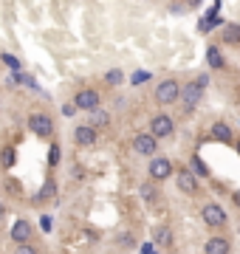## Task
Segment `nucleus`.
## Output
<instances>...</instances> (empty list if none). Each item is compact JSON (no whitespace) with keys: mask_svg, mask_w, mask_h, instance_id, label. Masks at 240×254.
<instances>
[{"mask_svg":"<svg viewBox=\"0 0 240 254\" xmlns=\"http://www.w3.org/2000/svg\"><path fill=\"white\" fill-rule=\"evenodd\" d=\"M105 79L110 82V85H119V82H122V74H119V71H110V74H107Z\"/></svg>","mask_w":240,"mask_h":254,"instance_id":"19","label":"nucleus"},{"mask_svg":"<svg viewBox=\"0 0 240 254\" xmlns=\"http://www.w3.org/2000/svg\"><path fill=\"white\" fill-rule=\"evenodd\" d=\"M212 136H215L217 141H229V139H232V130H229V125L217 122V125L212 127Z\"/></svg>","mask_w":240,"mask_h":254,"instance_id":"14","label":"nucleus"},{"mask_svg":"<svg viewBox=\"0 0 240 254\" xmlns=\"http://www.w3.org/2000/svg\"><path fill=\"white\" fill-rule=\"evenodd\" d=\"M172 133V119L170 116H156L153 122H150V136L153 139H167Z\"/></svg>","mask_w":240,"mask_h":254,"instance_id":"3","label":"nucleus"},{"mask_svg":"<svg viewBox=\"0 0 240 254\" xmlns=\"http://www.w3.org/2000/svg\"><path fill=\"white\" fill-rule=\"evenodd\" d=\"M201 96H204V85H198V79L189 82V85H184L181 88V107L184 113H192L195 107H198V102H201Z\"/></svg>","mask_w":240,"mask_h":254,"instance_id":"1","label":"nucleus"},{"mask_svg":"<svg viewBox=\"0 0 240 254\" xmlns=\"http://www.w3.org/2000/svg\"><path fill=\"white\" fill-rule=\"evenodd\" d=\"M238 152H240V144H238Z\"/></svg>","mask_w":240,"mask_h":254,"instance_id":"27","label":"nucleus"},{"mask_svg":"<svg viewBox=\"0 0 240 254\" xmlns=\"http://www.w3.org/2000/svg\"><path fill=\"white\" fill-rule=\"evenodd\" d=\"M74 113H77V104H74V102L62 104V116H74Z\"/></svg>","mask_w":240,"mask_h":254,"instance_id":"20","label":"nucleus"},{"mask_svg":"<svg viewBox=\"0 0 240 254\" xmlns=\"http://www.w3.org/2000/svg\"><path fill=\"white\" fill-rule=\"evenodd\" d=\"M48 161H51V164H57V161H59V147H57V144L51 147V155H48Z\"/></svg>","mask_w":240,"mask_h":254,"instance_id":"22","label":"nucleus"},{"mask_svg":"<svg viewBox=\"0 0 240 254\" xmlns=\"http://www.w3.org/2000/svg\"><path fill=\"white\" fill-rule=\"evenodd\" d=\"M3 62H6V65H9V68H14V71L20 68V62H17V59H14V57H9V54H6V57H3Z\"/></svg>","mask_w":240,"mask_h":254,"instance_id":"21","label":"nucleus"},{"mask_svg":"<svg viewBox=\"0 0 240 254\" xmlns=\"http://www.w3.org/2000/svg\"><path fill=\"white\" fill-rule=\"evenodd\" d=\"M223 40L232 43V46H238L240 43V28L238 25H226V28H223Z\"/></svg>","mask_w":240,"mask_h":254,"instance_id":"15","label":"nucleus"},{"mask_svg":"<svg viewBox=\"0 0 240 254\" xmlns=\"http://www.w3.org/2000/svg\"><path fill=\"white\" fill-rule=\"evenodd\" d=\"M178 189L189 192V195H192L195 189H198V181H195V175L189 173V170H181V175H178Z\"/></svg>","mask_w":240,"mask_h":254,"instance_id":"12","label":"nucleus"},{"mask_svg":"<svg viewBox=\"0 0 240 254\" xmlns=\"http://www.w3.org/2000/svg\"><path fill=\"white\" fill-rule=\"evenodd\" d=\"M74 104H77V110H96L99 107V93L96 91H80L77 93V99H74Z\"/></svg>","mask_w":240,"mask_h":254,"instance_id":"6","label":"nucleus"},{"mask_svg":"<svg viewBox=\"0 0 240 254\" xmlns=\"http://www.w3.org/2000/svg\"><path fill=\"white\" fill-rule=\"evenodd\" d=\"M0 218H3V206H0Z\"/></svg>","mask_w":240,"mask_h":254,"instance_id":"26","label":"nucleus"},{"mask_svg":"<svg viewBox=\"0 0 240 254\" xmlns=\"http://www.w3.org/2000/svg\"><path fill=\"white\" fill-rule=\"evenodd\" d=\"M178 96H181V85H178L175 79L161 82L159 88H156V99H159V104H172Z\"/></svg>","mask_w":240,"mask_h":254,"instance_id":"2","label":"nucleus"},{"mask_svg":"<svg viewBox=\"0 0 240 254\" xmlns=\"http://www.w3.org/2000/svg\"><path fill=\"white\" fill-rule=\"evenodd\" d=\"M74 139H77V144H82V147H91L93 141H96V127L93 125H80L77 130H74Z\"/></svg>","mask_w":240,"mask_h":254,"instance_id":"8","label":"nucleus"},{"mask_svg":"<svg viewBox=\"0 0 240 254\" xmlns=\"http://www.w3.org/2000/svg\"><path fill=\"white\" fill-rule=\"evenodd\" d=\"M28 237H31V226H28L26 220H17V223L12 226V240L14 243H26Z\"/></svg>","mask_w":240,"mask_h":254,"instance_id":"10","label":"nucleus"},{"mask_svg":"<svg viewBox=\"0 0 240 254\" xmlns=\"http://www.w3.org/2000/svg\"><path fill=\"white\" fill-rule=\"evenodd\" d=\"M91 116H93V125H107V113H105V110H99V107H96Z\"/></svg>","mask_w":240,"mask_h":254,"instance_id":"18","label":"nucleus"},{"mask_svg":"<svg viewBox=\"0 0 240 254\" xmlns=\"http://www.w3.org/2000/svg\"><path fill=\"white\" fill-rule=\"evenodd\" d=\"M133 147H136L138 155H153V152H156V139H153L150 133H141V136H136Z\"/></svg>","mask_w":240,"mask_h":254,"instance_id":"9","label":"nucleus"},{"mask_svg":"<svg viewBox=\"0 0 240 254\" xmlns=\"http://www.w3.org/2000/svg\"><path fill=\"white\" fill-rule=\"evenodd\" d=\"M28 127H31V133H37V136H51V133H54V122L43 113L31 116V119H28Z\"/></svg>","mask_w":240,"mask_h":254,"instance_id":"4","label":"nucleus"},{"mask_svg":"<svg viewBox=\"0 0 240 254\" xmlns=\"http://www.w3.org/2000/svg\"><path fill=\"white\" fill-rule=\"evenodd\" d=\"M206 254H229V240L226 237H212V240L204 246Z\"/></svg>","mask_w":240,"mask_h":254,"instance_id":"11","label":"nucleus"},{"mask_svg":"<svg viewBox=\"0 0 240 254\" xmlns=\"http://www.w3.org/2000/svg\"><path fill=\"white\" fill-rule=\"evenodd\" d=\"M141 195H144V201H147V203H156V201H159V192H156V186H141Z\"/></svg>","mask_w":240,"mask_h":254,"instance_id":"17","label":"nucleus"},{"mask_svg":"<svg viewBox=\"0 0 240 254\" xmlns=\"http://www.w3.org/2000/svg\"><path fill=\"white\" fill-rule=\"evenodd\" d=\"M17 254H37V252L31 249V246H20V249H17Z\"/></svg>","mask_w":240,"mask_h":254,"instance_id":"24","label":"nucleus"},{"mask_svg":"<svg viewBox=\"0 0 240 254\" xmlns=\"http://www.w3.org/2000/svg\"><path fill=\"white\" fill-rule=\"evenodd\" d=\"M204 223L206 226H226V212L217 203H206L204 206Z\"/></svg>","mask_w":240,"mask_h":254,"instance_id":"5","label":"nucleus"},{"mask_svg":"<svg viewBox=\"0 0 240 254\" xmlns=\"http://www.w3.org/2000/svg\"><path fill=\"white\" fill-rule=\"evenodd\" d=\"M172 175V164L167 158H153L150 161V178H156V181H164V178H170Z\"/></svg>","mask_w":240,"mask_h":254,"instance_id":"7","label":"nucleus"},{"mask_svg":"<svg viewBox=\"0 0 240 254\" xmlns=\"http://www.w3.org/2000/svg\"><path fill=\"white\" fill-rule=\"evenodd\" d=\"M206 59H209V65H212V68H223V57H220V51H217V48H209V51H206Z\"/></svg>","mask_w":240,"mask_h":254,"instance_id":"16","label":"nucleus"},{"mask_svg":"<svg viewBox=\"0 0 240 254\" xmlns=\"http://www.w3.org/2000/svg\"><path fill=\"white\" fill-rule=\"evenodd\" d=\"M153 240L159 243V246H170L172 243L170 229H167V226H156V229H153Z\"/></svg>","mask_w":240,"mask_h":254,"instance_id":"13","label":"nucleus"},{"mask_svg":"<svg viewBox=\"0 0 240 254\" xmlns=\"http://www.w3.org/2000/svg\"><path fill=\"white\" fill-rule=\"evenodd\" d=\"M40 226H43V231H48V229H51V218L43 215V218H40Z\"/></svg>","mask_w":240,"mask_h":254,"instance_id":"23","label":"nucleus"},{"mask_svg":"<svg viewBox=\"0 0 240 254\" xmlns=\"http://www.w3.org/2000/svg\"><path fill=\"white\" fill-rule=\"evenodd\" d=\"M235 203H238V206H240V192H235Z\"/></svg>","mask_w":240,"mask_h":254,"instance_id":"25","label":"nucleus"}]
</instances>
